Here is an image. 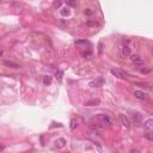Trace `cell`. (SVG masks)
Masks as SVG:
<instances>
[{
    "label": "cell",
    "mask_w": 153,
    "mask_h": 153,
    "mask_svg": "<svg viewBox=\"0 0 153 153\" xmlns=\"http://www.w3.org/2000/svg\"><path fill=\"white\" fill-rule=\"evenodd\" d=\"M97 119H98V121H99L103 126H110V124H111L110 117H109L108 115H105V114H99V115L97 116Z\"/></svg>",
    "instance_id": "cell-1"
},
{
    "label": "cell",
    "mask_w": 153,
    "mask_h": 153,
    "mask_svg": "<svg viewBox=\"0 0 153 153\" xmlns=\"http://www.w3.org/2000/svg\"><path fill=\"white\" fill-rule=\"evenodd\" d=\"M110 72H111L113 75L117 77V78H120V79H124V78H127V75H128L126 72H123L122 69H119V68H113Z\"/></svg>",
    "instance_id": "cell-2"
},
{
    "label": "cell",
    "mask_w": 153,
    "mask_h": 153,
    "mask_svg": "<svg viewBox=\"0 0 153 153\" xmlns=\"http://www.w3.org/2000/svg\"><path fill=\"white\" fill-rule=\"evenodd\" d=\"M134 97L138 98V99H140V100H147L148 99V94H147L146 92H144V91H139V90L134 91Z\"/></svg>",
    "instance_id": "cell-3"
},
{
    "label": "cell",
    "mask_w": 153,
    "mask_h": 153,
    "mask_svg": "<svg viewBox=\"0 0 153 153\" xmlns=\"http://www.w3.org/2000/svg\"><path fill=\"white\" fill-rule=\"evenodd\" d=\"M130 60H132V62L134 65H138V66L144 65V61H142V59L140 58L139 55H130Z\"/></svg>",
    "instance_id": "cell-4"
},
{
    "label": "cell",
    "mask_w": 153,
    "mask_h": 153,
    "mask_svg": "<svg viewBox=\"0 0 153 153\" xmlns=\"http://www.w3.org/2000/svg\"><path fill=\"white\" fill-rule=\"evenodd\" d=\"M120 120H121V123L126 127V128H130V121H129V119L127 117L126 115L121 114V115H120Z\"/></svg>",
    "instance_id": "cell-5"
},
{
    "label": "cell",
    "mask_w": 153,
    "mask_h": 153,
    "mask_svg": "<svg viewBox=\"0 0 153 153\" xmlns=\"http://www.w3.org/2000/svg\"><path fill=\"white\" fill-rule=\"evenodd\" d=\"M103 84H104V79H103V78H97L96 80H93V81L90 83V86L91 87H100Z\"/></svg>",
    "instance_id": "cell-6"
},
{
    "label": "cell",
    "mask_w": 153,
    "mask_h": 153,
    "mask_svg": "<svg viewBox=\"0 0 153 153\" xmlns=\"http://www.w3.org/2000/svg\"><path fill=\"white\" fill-rule=\"evenodd\" d=\"M144 128L146 129L147 132H152V129H153V120L152 119H148V120L144 123Z\"/></svg>",
    "instance_id": "cell-7"
},
{
    "label": "cell",
    "mask_w": 153,
    "mask_h": 153,
    "mask_svg": "<svg viewBox=\"0 0 153 153\" xmlns=\"http://www.w3.org/2000/svg\"><path fill=\"white\" fill-rule=\"evenodd\" d=\"M121 53H122L123 56H129V55H130V48L127 46V42H126V44L123 43V46L121 48Z\"/></svg>",
    "instance_id": "cell-8"
},
{
    "label": "cell",
    "mask_w": 153,
    "mask_h": 153,
    "mask_svg": "<svg viewBox=\"0 0 153 153\" xmlns=\"http://www.w3.org/2000/svg\"><path fill=\"white\" fill-rule=\"evenodd\" d=\"M132 119H133V123L134 124H139L140 122H141V115L139 113H133L132 114Z\"/></svg>",
    "instance_id": "cell-9"
},
{
    "label": "cell",
    "mask_w": 153,
    "mask_h": 153,
    "mask_svg": "<svg viewBox=\"0 0 153 153\" xmlns=\"http://www.w3.org/2000/svg\"><path fill=\"white\" fill-rule=\"evenodd\" d=\"M66 145V140L65 139H58L55 140V147H58V148H63Z\"/></svg>",
    "instance_id": "cell-10"
},
{
    "label": "cell",
    "mask_w": 153,
    "mask_h": 153,
    "mask_svg": "<svg viewBox=\"0 0 153 153\" xmlns=\"http://www.w3.org/2000/svg\"><path fill=\"white\" fill-rule=\"evenodd\" d=\"M4 63H5V66L12 67V68H19V65H18V63H14L12 61H5Z\"/></svg>",
    "instance_id": "cell-11"
},
{
    "label": "cell",
    "mask_w": 153,
    "mask_h": 153,
    "mask_svg": "<svg viewBox=\"0 0 153 153\" xmlns=\"http://www.w3.org/2000/svg\"><path fill=\"white\" fill-rule=\"evenodd\" d=\"M43 84L44 85H50L52 84V77H49V75L43 77Z\"/></svg>",
    "instance_id": "cell-12"
},
{
    "label": "cell",
    "mask_w": 153,
    "mask_h": 153,
    "mask_svg": "<svg viewBox=\"0 0 153 153\" xmlns=\"http://www.w3.org/2000/svg\"><path fill=\"white\" fill-rule=\"evenodd\" d=\"M98 103H99V100L96 99V100H91V102H86L85 105H86V107H91V105H93V104H98Z\"/></svg>",
    "instance_id": "cell-13"
},
{
    "label": "cell",
    "mask_w": 153,
    "mask_h": 153,
    "mask_svg": "<svg viewBox=\"0 0 153 153\" xmlns=\"http://www.w3.org/2000/svg\"><path fill=\"white\" fill-rule=\"evenodd\" d=\"M77 124H78V123H77V121L74 120V119H72V120H71V129H72V130H73V129H75Z\"/></svg>",
    "instance_id": "cell-14"
},
{
    "label": "cell",
    "mask_w": 153,
    "mask_h": 153,
    "mask_svg": "<svg viewBox=\"0 0 153 153\" xmlns=\"http://www.w3.org/2000/svg\"><path fill=\"white\" fill-rule=\"evenodd\" d=\"M67 4L69 6H77V0H67Z\"/></svg>",
    "instance_id": "cell-15"
},
{
    "label": "cell",
    "mask_w": 153,
    "mask_h": 153,
    "mask_svg": "<svg viewBox=\"0 0 153 153\" xmlns=\"http://www.w3.org/2000/svg\"><path fill=\"white\" fill-rule=\"evenodd\" d=\"M135 85H136V86H140V87H145V89H148V85H147V84H142V83H135Z\"/></svg>",
    "instance_id": "cell-16"
},
{
    "label": "cell",
    "mask_w": 153,
    "mask_h": 153,
    "mask_svg": "<svg viewBox=\"0 0 153 153\" xmlns=\"http://www.w3.org/2000/svg\"><path fill=\"white\" fill-rule=\"evenodd\" d=\"M61 14H62V16H66V14H69V10H68V8H63V10L61 11Z\"/></svg>",
    "instance_id": "cell-17"
},
{
    "label": "cell",
    "mask_w": 153,
    "mask_h": 153,
    "mask_svg": "<svg viewBox=\"0 0 153 153\" xmlns=\"http://www.w3.org/2000/svg\"><path fill=\"white\" fill-rule=\"evenodd\" d=\"M145 136H146V138H147L148 140H150V141H152V140H153L152 135H151V132H147V133L145 134Z\"/></svg>",
    "instance_id": "cell-18"
},
{
    "label": "cell",
    "mask_w": 153,
    "mask_h": 153,
    "mask_svg": "<svg viewBox=\"0 0 153 153\" xmlns=\"http://www.w3.org/2000/svg\"><path fill=\"white\" fill-rule=\"evenodd\" d=\"M56 78H58L59 80L62 79V72H60V71H59V72H56Z\"/></svg>",
    "instance_id": "cell-19"
},
{
    "label": "cell",
    "mask_w": 153,
    "mask_h": 153,
    "mask_svg": "<svg viewBox=\"0 0 153 153\" xmlns=\"http://www.w3.org/2000/svg\"><path fill=\"white\" fill-rule=\"evenodd\" d=\"M75 44H87V41H75Z\"/></svg>",
    "instance_id": "cell-20"
},
{
    "label": "cell",
    "mask_w": 153,
    "mask_h": 153,
    "mask_svg": "<svg viewBox=\"0 0 153 153\" xmlns=\"http://www.w3.org/2000/svg\"><path fill=\"white\" fill-rule=\"evenodd\" d=\"M83 55L85 56V59H90V56H91V53H90V52H87V53H84Z\"/></svg>",
    "instance_id": "cell-21"
},
{
    "label": "cell",
    "mask_w": 153,
    "mask_h": 153,
    "mask_svg": "<svg viewBox=\"0 0 153 153\" xmlns=\"http://www.w3.org/2000/svg\"><path fill=\"white\" fill-rule=\"evenodd\" d=\"M99 53H102V43H99Z\"/></svg>",
    "instance_id": "cell-22"
},
{
    "label": "cell",
    "mask_w": 153,
    "mask_h": 153,
    "mask_svg": "<svg viewBox=\"0 0 153 153\" xmlns=\"http://www.w3.org/2000/svg\"><path fill=\"white\" fill-rule=\"evenodd\" d=\"M4 150H5V147H4V146H0V151H4Z\"/></svg>",
    "instance_id": "cell-23"
},
{
    "label": "cell",
    "mask_w": 153,
    "mask_h": 153,
    "mask_svg": "<svg viewBox=\"0 0 153 153\" xmlns=\"http://www.w3.org/2000/svg\"><path fill=\"white\" fill-rule=\"evenodd\" d=\"M1 55H2V52H1V50H0V56H1Z\"/></svg>",
    "instance_id": "cell-24"
}]
</instances>
